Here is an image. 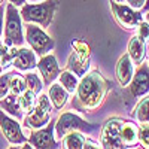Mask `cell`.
Instances as JSON below:
<instances>
[{
    "instance_id": "6da1fadb",
    "label": "cell",
    "mask_w": 149,
    "mask_h": 149,
    "mask_svg": "<svg viewBox=\"0 0 149 149\" xmlns=\"http://www.w3.org/2000/svg\"><path fill=\"white\" fill-rule=\"evenodd\" d=\"M109 85V81L103 76L100 70L94 69L86 72L79 79L72 106L81 112H93L98 109L106 98Z\"/></svg>"
},
{
    "instance_id": "7a4b0ae2",
    "label": "cell",
    "mask_w": 149,
    "mask_h": 149,
    "mask_svg": "<svg viewBox=\"0 0 149 149\" xmlns=\"http://www.w3.org/2000/svg\"><path fill=\"white\" fill-rule=\"evenodd\" d=\"M57 5V0H42L37 3H26L19 8V14L26 24L31 22L40 26L42 29H49L55 15Z\"/></svg>"
},
{
    "instance_id": "3957f363",
    "label": "cell",
    "mask_w": 149,
    "mask_h": 149,
    "mask_svg": "<svg viewBox=\"0 0 149 149\" xmlns=\"http://www.w3.org/2000/svg\"><path fill=\"white\" fill-rule=\"evenodd\" d=\"M70 131H81V133H86V134H94L97 131H100V127L95 125V124L86 122L84 118L73 113V112H63L57 118L55 125H54L55 139L61 140Z\"/></svg>"
},
{
    "instance_id": "277c9868",
    "label": "cell",
    "mask_w": 149,
    "mask_h": 149,
    "mask_svg": "<svg viewBox=\"0 0 149 149\" xmlns=\"http://www.w3.org/2000/svg\"><path fill=\"white\" fill-rule=\"evenodd\" d=\"M22 18L17 6L12 3L6 5L5 9V43L8 46H22L26 42L22 30Z\"/></svg>"
},
{
    "instance_id": "5b68a950",
    "label": "cell",
    "mask_w": 149,
    "mask_h": 149,
    "mask_svg": "<svg viewBox=\"0 0 149 149\" xmlns=\"http://www.w3.org/2000/svg\"><path fill=\"white\" fill-rule=\"evenodd\" d=\"M52 116V103L48 94H39V98L36 102L34 109L30 112L29 115L24 116V130H37L45 127L46 124L51 121Z\"/></svg>"
},
{
    "instance_id": "8992f818",
    "label": "cell",
    "mask_w": 149,
    "mask_h": 149,
    "mask_svg": "<svg viewBox=\"0 0 149 149\" xmlns=\"http://www.w3.org/2000/svg\"><path fill=\"white\" fill-rule=\"evenodd\" d=\"M24 37H26V40L30 45V48L36 52V55H39V57L49 54L55 46V40L49 34L45 33V29H42L40 26H37V24L27 22Z\"/></svg>"
},
{
    "instance_id": "52a82bcc",
    "label": "cell",
    "mask_w": 149,
    "mask_h": 149,
    "mask_svg": "<svg viewBox=\"0 0 149 149\" xmlns=\"http://www.w3.org/2000/svg\"><path fill=\"white\" fill-rule=\"evenodd\" d=\"M110 10L118 26L127 31L137 30L140 22L143 21V15L140 10L133 9L130 5H122L118 2H110Z\"/></svg>"
},
{
    "instance_id": "ba28073f",
    "label": "cell",
    "mask_w": 149,
    "mask_h": 149,
    "mask_svg": "<svg viewBox=\"0 0 149 149\" xmlns=\"http://www.w3.org/2000/svg\"><path fill=\"white\" fill-rule=\"evenodd\" d=\"M67 69L82 78L90 69V46L82 40L73 42V52L67 60Z\"/></svg>"
},
{
    "instance_id": "9c48e42d",
    "label": "cell",
    "mask_w": 149,
    "mask_h": 149,
    "mask_svg": "<svg viewBox=\"0 0 149 149\" xmlns=\"http://www.w3.org/2000/svg\"><path fill=\"white\" fill-rule=\"evenodd\" d=\"M0 130H2V134L10 145L27 143L29 137L24 133L19 121L17 118H10L2 107H0Z\"/></svg>"
},
{
    "instance_id": "30bf717a",
    "label": "cell",
    "mask_w": 149,
    "mask_h": 149,
    "mask_svg": "<svg viewBox=\"0 0 149 149\" xmlns=\"http://www.w3.org/2000/svg\"><path fill=\"white\" fill-rule=\"evenodd\" d=\"M121 124H122V118H110L104 122V125L102 127V133H100L102 148H109V149L122 148L121 137H119Z\"/></svg>"
},
{
    "instance_id": "8fae6325",
    "label": "cell",
    "mask_w": 149,
    "mask_h": 149,
    "mask_svg": "<svg viewBox=\"0 0 149 149\" xmlns=\"http://www.w3.org/2000/svg\"><path fill=\"white\" fill-rule=\"evenodd\" d=\"M54 125L55 122H48L45 127L33 130L29 134L27 142L33 148H39V149H48V148H57V139H55V133H54Z\"/></svg>"
},
{
    "instance_id": "7c38bea8",
    "label": "cell",
    "mask_w": 149,
    "mask_h": 149,
    "mask_svg": "<svg viewBox=\"0 0 149 149\" xmlns=\"http://www.w3.org/2000/svg\"><path fill=\"white\" fill-rule=\"evenodd\" d=\"M37 69H39L40 74H42V79H43V85L49 86L52 82L57 81L58 74H60V66H58V61L55 58V55H52L51 52L45 54L39 58L37 61Z\"/></svg>"
},
{
    "instance_id": "4fadbf2b",
    "label": "cell",
    "mask_w": 149,
    "mask_h": 149,
    "mask_svg": "<svg viewBox=\"0 0 149 149\" xmlns=\"http://www.w3.org/2000/svg\"><path fill=\"white\" fill-rule=\"evenodd\" d=\"M130 93L134 97H143L149 93V64L142 63L134 72L130 82Z\"/></svg>"
},
{
    "instance_id": "5bb4252c",
    "label": "cell",
    "mask_w": 149,
    "mask_h": 149,
    "mask_svg": "<svg viewBox=\"0 0 149 149\" xmlns=\"http://www.w3.org/2000/svg\"><path fill=\"white\" fill-rule=\"evenodd\" d=\"M115 76L118 79V84L125 88V86L130 85L133 76H134V63L133 60L130 58L128 52L127 54H122L116 63V67H115Z\"/></svg>"
},
{
    "instance_id": "9a60e30c",
    "label": "cell",
    "mask_w": 149,
    "mask_h": 149,
    "mask_svg": "<svg viewBox=\"0 0 149 149\" xmlns=\"http://www.w3.org/2000/svg\"><path fill=\"white\" fill-rule=\"evenodd\" d=\"M12 66L19 72L33 70L37 67V55L33 49H29L26 46H18V51L15 54Z\"/></svg>"
},
{
    "instance_id": "2e32d148",
    "label": "cell",
    "mask_w": 149,
    "mask_h": 149,
    "mask_svg": "<svg viewBox=\"0 0 149 149\" xmlns=\"http://www.w3.org/2000/svg\"><path fill=\"white\" fill-rule=\"evenodd\" d=\"M119 137L122 148H134L139 145V124L128 119H122Z\"/></svg>"
},
{
    "instance_id": "e0dca14e",
    "label": "cell",
    "mask_w": 149,
    "mask_h": 149,
    "mask_svg": "<svg viewBox=\"0 0 149 149\" xmlns=\"http://www.w3.org/2000/svg\"><path fill=\"white\" fill-rule=\"evenodd\" d=\"M127 51H128L130 58L133 60V63L136 66H140L145 61V57H146V42L139 34H134L128 42Z\"/></svg>"
},
{
    "instance_id": "ac0fdd59",
    "label": "cell",
    "mask_w": 149,
    "mask_h": 149,
    "mask_svg": "<svg viewBox=\"0 0 149 149\" xmlns=\"http://www.w3.org/2000/svg\"><path fill=\"white\" fill-rule=\"evenodd\" d=\"M48 95H49V98H51L52 107L57 109V110H61L69 102V91L63 85H60L58 82H52L51 85H49Z\"/></svg>"
},
{
    "instance_id": "d6986e66",
    "label": "cell",
    "mask_w": 149,
    "mask_h": 149,
    "mask_svg": "<svg viewBox=\"0 0 149 149\" xmlns=\"http://www.w3.org/2000/svg\"><path fill=\"white\" fill-rule=\"evenodd\" d=\"M17 97L18 95H14V94H8L5 98H0V107H2L6 113L12 115L14 118H17L18 121H22L24 119V115L18 106V102H17Z\"/></svg>"
},
{
    "instance_id": "ffe728a7",
    "label": "cell",
    "mask_w": 149,
    "mask_h": 149,
    "mask_svg": "<svg viewBox=\"0 0 149 149\" xmlns=\"http://www.w3.org/2000/svg\"><path fill=\"white\" fill-rule=\"evenodd\" d=\"M37 94H34L31 90H26L22 94H19L18 97H17V102H18V106H19V109H21V112H22V115L26 116V115H29L30 112L34 109V106H36V102H37Z\"/></svg>"
},
{
    "instance_id": "44dd1931",
    "label": "cell",
    "mask_w": 149,
    "mask_h": 149,
    "mask_svg": "<svg viewBox=\"0 0 149 149\" xmlns=\"http://www.w3.org/2000/svg\"><path fill=\"white\" fill-rule=\"evenodd\" d=\"M57 79H58V84L63 85L64 88L69 91V94H74V91H76L78 85H79V76H78V74H74L69 69L60 72Z\"/></svg>"
},
{
    "instance_id": "7402d4cb",
    "label": "cell",
    "mask_w": 149,
    "mask_h": 149,
    "mask_svg": "<svg viewBox=\"0 0 149 149\" xmlns=\"http://www.w3.org/2000/svg\"><path fill=\"white\" fill-rule=\"evenodd\" d=\"M81 131H70L61 139V146L66 149H84L86 137Z\"/></svg>"
},
{
    "instance_id": "603a6c76",
    "label": "cell",
    "mask_w": 149,
    "mask_h": 149,
    "mask_svg": "<svg viewBox=\"0 0 149 149\" xmlns=\"http://www.w3.org/2000/svg\"><path fill=\"white\" fill-rule=\"evenodd\" d=\"M26 90H27V82L24 74H21L19 72H12L9 79V93L14 95H19Z\"/></svg>"
},
{
    "instance_id": "cb8c5ba5",
    "label": "cell",
    "mask_w": 149,
    "mask_h": 149,
    "mask_svg": "<svg viewBox=\"0 0 149 149\" xmlns=\"http://www.w3.org/2000/svg\"><path fill=\"white\" fill-rule=\"evenodd\" d=\"M133 116L139 124H149V95L142 98L139 104L134 107Z\"/></svg>"
},
{
    "instance_id": "d4e9b609",
    "label": "cell",
    "mask_w": 149,
    "mask_h": 149,
    "mask_svg": "<svg viewBox=\"0 0 149 149\" xmlns=\"http://www.w3.org/2000/svg\"><path fill=\"white\" fill-rule=\"evenodd\" d=\"M24 78H26V82H27V88L31 90L34 94L39 95L43 90V81L39 78V74L29 70V73L24 74Z\"/></svg>"
},
{
    "instance_id": "484cf974",
    "label": "cell",
    "mask_w": 149,
    "mask_h": 149,
    "mask_svg": "<svg viewBox=\"0 0 149 149\" xmlns=\"http://www.w3.org/2000/svg\"><path fill=\"white\" fill-rule=\"evenodd\" d=\"M139 145L149 149V124H139Z\"/></svg>"
},
{
    "instance_id": "4316f807",
    "label": "cell",
    "mask_w": 149,
    "mask_h": 149,
    "mask_svg": "<svg viewBox=\"0 0 149 149\" xmlns=\"http://www.w3.org/2000/svg\"><path fill=\"white\" fill-rule=\"evenodd\" d=\"M12 72H6L0 74V98H5L9 94V79Z\"/></svg>"
},
{
    "instance_id": "83f0119b",
    "label": "cell",
    "mask_w": 149,
    "mask_h": 149,
    "mask_svg": "<svg viewBox=\"0 0 149 149\" xmlns=\"http://www.w3.org/2000/svg\"><path fill=\"white\" fill-rule=\"evenodd\" d=\"M137 34L142 37L145 42L149 39V22H148V21L143 19V21L140 22V26L137 27Z\"/></svg>"
},
{
    "instance_id": "f1b7e54d",
    "label": "cell",
    "mask_w": 149,
    "mask_h": 149,
    "mask_svg": "<svg viewBox=\"0 0 149 149\" xmlns=\"http://www.w3.org/2000/svg\"><path fill=\"white\" fill-rule=\"evenodd\" d=\"M125 2H127L133 9H136V10H142V8H143V5H145L146 0H125Z\"/></svg>"
},
{
    "instance_id": "f546056e",
    "label": "cell",
    "mask_w": 149,
    "mask_h": 149,
    "mask_svg": "<svg viewBox=\"0 0 149 149\" xmlns=\"http://www.w3.org/2000/svg\"><path fill=\"white\" fill-rule=\"evenodd\" d=\"M86 148H102V143H98V142H94V140H91V139H86L85 140V146H84V149H86Z\"/></svg>"
},
{
    "instance_id": "4dcf8cb0",
    "label": "cell",
    "mask_w": 149,
    "mask_h": 149,
    "mask_svg": "<svg viewBox=\"0 0 149 149\" xmlns=\"http://www.w3.org/2000/svg\"><path fill=\"white\" fill-rule=\"evenodd\" d=\"M6 8H3V5H0V37H2L3 33V12Z\"/></svg>"
},
{
    "instance_id": "1f68e13d",
    "label": "cell",
    "mask_w": 149,
    "mask_h": 149,
    "mask_svg": "<svg viewBox=\"0 0 149 149\" xmlns=\"http://www.w3.org/2000/svg\"><path fill=\"white\" fill-rule=\"evenodd\" d=\"M9 3H12L14 6H17V8H21L22 5H26V2L27 0H8Z\"/></svg>"
},
{
    "instance_id": "d6a6232c",
    "label": "cell",
    "mask_w": 149,
    "mask_h": 149,
    "mask_svg": "<svg viewBox=\"0 0 149 149\" xmlns=\"http://www.w3.org/2000/svg\"><path fill=\"white\" fill-rule=\"evenodd\" d=\"M149 10V0H146L145 2V5H143V8H142V12L145 14V12H148Z\"/></svg>"
},
{
    "instance_id": "836d02e7",
    "label": "cell",
    "mask_w": 149,
    "mask_h": 149,
    "mask_svg": "<svg viewBox=\"0 0 149 149\" xmlns=\"http://www.w3.org/2000/svg\"><path fill=\"white\" fill-rule=\"evenodd\" d=\"M145 18H146V21L149 22V10H148V12H145Z\"/></svg>"
},
{
    "instance_id": "e575fe53",
    "label": "cell",
    "mask_w": 149,
    "mask_h": 149,
    "mask_svg": "<svg viewBox=\"0 0 149 149\" xmlns=\"http://www.w3.org/2000/svg\"><path fill=\"white\" fill-rule=\"evenodd\" d=\"M30 3H37V2H42V0H29Z\"/></svg>"
},
{
    "instance_id": "d590c367",
    "label": "cell",
    "mask_w": 149,
    "mask_h": 149,
    "mask_svg": "<svg viewBox=\"0 0 149 149\" xmlns=\"http://www.w3.org/2000/svg\"><path fill=\"white\" fill-rule=\"evenodd\" d=\"M112 2H118V3H122L124 0H112Z\"/></svg>"
},
{
    "instance_id": "8d00e7d4",
    "label": "cell",
    "mask_w": 149,
    "mask_h": 149,
    "mask_svg": "<svg viewBox=\"0 0 149 149\" xmlns=\"http://www.w3.org/2000/svg\"><path fill=\"white\" fill-rule=\"evenodd\" d=\"M0 5H3V0H0Z\"/></svg>"
},
{
    "instance_id": "74e56055",
    "label": "cell",
    "mask_w": 149,
    "mask_h": 149,
    "mask_svg": "<svg viewBox=\"0 0 149 149\" xmlns=\"http://www.w3.org/2000/svg\"><path fill=\"white\" fill-rule=\"evenodd\" d=\"M0 73H2V66H0Z\"/></svg>"
}]
</instances>
